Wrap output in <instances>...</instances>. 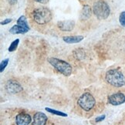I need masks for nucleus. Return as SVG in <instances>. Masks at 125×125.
Returning <instances> with one entry per match:
<instances>
[{
    "instance_id": "nucleus-1",
    "label": "nucleus",
    "mask_w": 125,
    "mask_h": 125,
    "mask_svg": "<svg viewBox=\"0 0 125 125\" xmlns=\"http://www.w3.org/2000/svg\"><path fill=\"white\" fill-rule=\"evenodd\" d=\"M106 81L115 87H121L125 85V76L121 71L117 69L108 70L105 75Z\"/></svg>"
},
{
    "instance_id": "nucleus-2",
    "label": "nucleus",
    "mask_w": 125,
    "mask_h": 125,
    "mask_svg": "<svg viewBox=\"0 0 125 125\" xmlns=\"http://www.w3.org/2000/svg\"><path fill=\"white\" fill-rule=\"evenodd\" d=\"M32 18L36 23L40 25H43V24L49 22L52 20V15L49 9L46 7H40L36 9L32 12Z\"/></svg>"
},
{
    "instance_id": "nucleus-3",
    "label": "nucleus",
    "mask_w": 125,
    "mask_h": 125,
    "mask_svg": "<svg viewBox=\"0 0 125 125\" xmlns=\"http://www.w3.org/2000/svg\"><path fill=\"white\" fill-rule=\"evenodd\" d=\"M48 61H49L50 63L53 66L57 71L60 72V73H62L63 76H69L71 75L73 69H72V66H70V64L68 63L67 62L55 58V57L49 58L48 59Z\"/></svg>"
},
{
    "instance_id": "nucleus-4",
    "label": "nucleus",
    "mask_w": 125,
    "mask_h": 125,
    "mask_svg": "<svg viewBox=\"0 0 125 125\" xmlns=\"http://www.w3.org/2000/svg\"><path fill=\"white\" fill-rule=\"evenodd\" d=\"M93 12L99 20H106L110 15V9L107 2L99 0L94 4Z\"/></svg>"
},
{
    "instance_id": "nucleus-5",
    "label": "nucleus",
    "mask_w": 125,
    "mask_h": 125,
    "mask_svg": "<svg viewBox=\"0 0 125 125\" xmlns=\"http://www.w3.org/2000/svg\"><path fill=\"white\" fill-rule=\"evenodd\" d=\"M77 104L85 111H90L95 106L96 100L90 93H84L79 97Z\"/></svg>"
},
{
    "instance_id": "nucleus-6",
    "label": "nucleus",
    "mask_w": 125,
    "mask_h": 125,
    "mask_svg": "<svg viewBox=\"0 0 125 125\" xmlns=\"http://www.w3.org/2000/svg\"><path fill=\"white\" fill-rule=\"evenodd\" d=\"M6 90L8 93L15 94L22 91L23 88L21 86V84L19 82H17L16 80H10L7 81V83L6 84Z\"/></svg>"
},
{
    "instance_id": "nucleus-7",
    "label": "nucleus",
    "mask_w": 125,
    "mask_h": 125,
    "mask_svg": "<svg viewBox=\"0 0 125 125\" xmlns=\"http://www.w3.org/2000/svg\"><path fill=\"white\" fill-rule=\"evenodd\" d=\"M108 103L114 106H118L125 103V94L121 92H117L109 96Z\"/></svg>"
},
{
    "instance_id": "nucleus-8",
    "label": "nucleus",
    "mask_w": 125,
    "mask_h": 125,
    "mask_svg": "<svg viewBox=\"0 0 125 125\" xmlns=\"http://www.w3.org/2000/svg\"><path fill=\"white\" fill-rule=\"evenodd\" d=\"M32 122V117L29 114L20 113L16 117V125H29Z\"/></svg>"
},
{
    "instance_id": "nucleus-9",
    "label": "nucleus",
    "mask_w": 125,
    "mask_h": 125,
    "mask_svg": "<svg viewBox=\"0 0 125 125\" xmlns=\"http://www.w3.org/2000/svg\"><path fill=\"white\" fill-rule=\"evenodd\" d=\"M57 26L62 31L69 32L73 30L75 26V22L73 20H64L57 23Z\"/></svg>"
},
{
    "instance_id": "nucleus-10",
    "label": "nucleus",
    "mask_w": 125,
    "mask_h": 125,
    "mask_svg": "<svg viewBox=\"0 0 125 125\" xmlns=\"http://www.w3.org/2000/svg\"><path fill=\"white\" fill-rule=\"evenodd\" d=\"M47 122V117L45 114L37 112L33 116L32 125H46Z\"/></svg>"
},
{
    "instance_id": "nucleus-11",
    "label": "nucleus",
    "mask_w": 125,
    "mask_h": 125,
    "mask_svg": "<svg viewBox=\"0 0 125 125\" xmlns=\"http://www.w3.org/2000/svg\"><path fill=\"white\" fill-rule=\"evenodd\" d=\"M29 30H30L16 24L9 30V32L12 33V34H24V33H26Z\"/></svg>"
},
{
    "instance_id": "nucleus-12",
    "label": "nucleus",
    "mask_w": 125,
    "mask_h": 125,
    "mask_svg": "<svg viewBox=\"0 0 125 125\" xmlns=\"http://www.w3.org/2000/svg\"><path fill=\"white\" fill-rule=\"evenodd\" d=\"M83 36H68L62 38L63 41L66 43H77L83 40Z\"/></svg>"
},
{
    "instance_id": "nucleus-13",
    "label": "nucleus",
    "mask_w": 125,
    "mask_h": 125,
    "mask_svg": "<svg viewBox=\"0 0 125 125\" xmlns=\"http://www.w3.org/2000/svg\"><path fill=\"white\" fill-rule=\"evenodd\" d=\"M91 14H92V11H91V8L87 6V5H85L83 6L82 11L80 13V20H86L91 16Z\"/></svg>"
},
{
    "instance_id": "nucleus-14",
    "label": "nucleus",
    "mask_w": 125,
    "mask_h": 125,
    "mask_svg": "<svg viewBox=\"0 0 125 125\" xmlns=\"http://www.w3.org/2000/svg\"><path fill=\"white\" fill-rule=\"evenodd\" d=\"M45 110H46L47 112H49L50 114H55V115H57V116L67 117L66 114L62 112V111H59V110H54V109H51V108H49V107H46Z\"/></svg>"
},
{
    "instance_id": "nucleus-15",
    "label": "nucleus",
    "mask_w": 125,
    "mask_h": 125,
    "mask_svg": "<svg viewBox=\"0 0 125 125\" xmlns=\"http://www.w3.org/2000/svg\"><path fill=\"white\" fill-rule=\"evenodd\" d=\"M19 43H20V40H19V39H16V40H15L14 41H12V43L10 44V46H9L8 50H9V52H13V51H15V50L17 49Z\"/></svg>"
},
{
    "instance_id": "nucleus-16",
    "label": "nucleus",
    "mask_w": 125,
    "mask_h": 125,
    "mask_svg": "<svg viewBox=\"0 0 125 125\" xmlns=\"http://www.w3.org/2000/svg\"><path fill=\"white\" fill-rule=\"evenodd\" d=\"M9 59H6L1 62V63H0V71H1V73H2L3 70L6 69V67L9 63Z\"/></svg>"
},
{
    "instance_id": "nucleus-17",
    "label": "nucleus",
    "mask_w": 125,
    "mask_h": 125,
    "mask_svg": "<svg viewBox=\"0 0 125 125\" xmlns=\"http://www.w3.org/2000/svg\"><path fill=\"white\" fill-rule=\"evenodd\" d=\"M119 22L121 23V25L123 26H125V11L122 12L121 15L119 16Z\"/></svg>"
},
{
    "instance_id": "nucleus-18",
    "label": "nucleus",
    "mask_w": 125,
    "mask_h": 125,
    "mask_svg": "<svg viewBox=\"0 0 125 125\" xmlns=\"http://www.w3.org/2000/svg\"><path fill=\"white\" fill-rule=\"evenodd\" d=\"M105 117H106L105 115H101V116L97 117V118H96V119H95V121H96V122H100V121H104V120L105 119Z\"/></svg>"
},
{
    "instance_id": "nucleus-19",
    "label": "nucleus",
    "mask_w": 125,
    "mask_h": 125,
    "mask_svg": "<svg viewBox=\"0 0 125 125\" xmlns=\"http://www.w3.org/2000/svg\"><path fill=\"white\" fill-rule=\"evenodd\" d=\"M12 21V20H11V19H6V20H4V21H2L1 22V25H7V24L10 23Z\"/></svg>"
},
{
    "instance_id": "nucleus-20",
    "label": "nucleus",
    "mask_w": 125,
    "mask_h": 125,
    "mask_svg": "<svg viewBox=\"0 0 125 125\" xmlns=\"http://www.w3.org/2000/svg\"><path fill=\"white\" fill-rule=\"evenodd\" d=\"M34 1L39 2V3H42V4H46L50 0H34Z\"/></svg>"
},
{
    "instance_id": "nucleus-21",
    "label": "nucleus",
    "mask_w": 125,
    "mask_h": 125,
    "mask_svg": "<svg viewBox=\"0 0 125 125\" xmlns=\"http://www.w3.org/2000/svg\"><path fill=\"white\" fill-rule=\"evenodd\" d=\"M6 1L10 4V5H14L16 2H17V0H6Z\"/></svg>"
}]
</instances>
